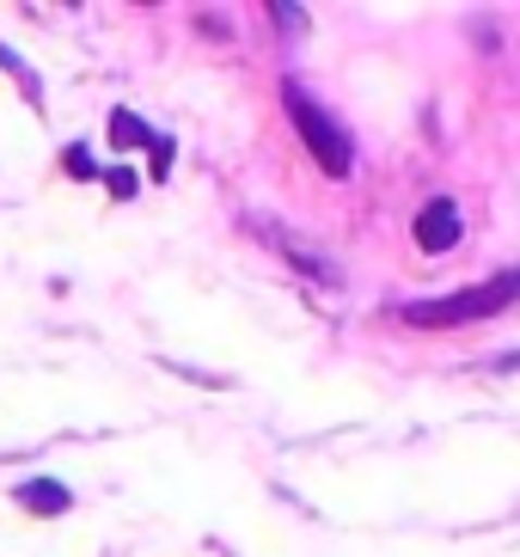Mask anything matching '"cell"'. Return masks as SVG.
I'll use <instances>...</instances> for the list:
<instances>
[{"label":"cell","instance_id":"1","mask_svg":"<svg viewBox=\"0 0 520 557\" xmlns=\"http://www.w3.org/2000/svg\"><path fill=\"white\" fill-rule=\"evenodd\" d=\"M520 300V270H503V276L490 282H472V288H459V295H441V300H410V307H398V319L405 325H478V319H496V312H508Z\"/></svg>","mask_w":520,"mask_h":557},{"label":"cell","instance_id":"2","mask_svg":"<svg viewBox=\"0 0 520 557\" xmlns=\"http://www.w3.org/2000/svg\"><path fill=\"white\" fill-rule=\"evenodd\" d=\"M282 104H288V123L300 129L307 153L319 160V172H325V178H349V165H356V141L343 135L337 116H331L319 99H307L300 86H282Z\"/></svg>","mask_w":520,"mask_h":557},{"label":"cell","instance_id":"3","mask_svg":"<svg viewBox=\"0 0 520 557\" xmlns=\"http://www.w3.org/2000/svg\"><path fill=\"white\" fill-rule=\"evenodd\" d=\"M417 251H429V258H441V251H454L459 246V209L447 197H435V202H423V209H417Z\"/></svg>","mask_w":520,"mask_h":557},{"label":"cell","instance_id":"4","mask_svg":"<svg viewBox=\"0 0 520 557\" xmlns=\"http://www.w3.org/2000/svg\"><path fill=\"white\" fill-rule=\"evenodd\" d=\"M111 141H116V148H153V178H165V172H172V141H160L141 116L116 111L111 116Z\"/></svg>","mask_w":520,"mask_h":557},{"label":"cell","instance_id":"5","mask_svg":"<svg viewBox=\"0 0 520 557\" xmlns=\"http://www.w3.org/2000/svg\"><path fill=\"white\" fill-rule=\"evenodd\" d=\"M18 503L32 508V515H62V508L74 503V496H67L62 484H55V478H32V484H18Z\"/></svg>","mask_w":520,"mask_h":557},{"label":"cell","instance_id":"6","mask_svg":"<svg viewBox=\"0 0 520 557\" xmlns=\"http://www.w3.org/2000/svg\"><path fill=\"white\" fill-rule=\"evenodd\" d=\"M62 165L74 172V178H92V172H98V165H92V153H86V148H67V153H62Z\"/></svg>","mask_w":520,"mask_h":557}]
</instances>
